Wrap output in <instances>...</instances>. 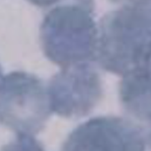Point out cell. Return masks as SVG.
Instances as JSON below:
<instances>
[{"label":"cell","instance_id":"obj_1","mask_svg":"<svg viewBox=\"0 0 151 151\" xmlns=\"http://www.w3.org/2000/svg\"><path fill=\"white\" fill-rule=\"evenodd\" d=\"M150 52L151 7L124 6L101 20L95 60L102 68L123 77Z\"/></svg>","mask_w":151,"mask_h":151},{"label":"cell","instance_id":"obj_2","mask_svg":"<svg viewBox=\"0 0 151 151\" xmlns=\"http://www.w3.org/2000/svg\"><path fill=\"white\" fill-rule=\"evenodd\" d=\"M42 50L61 68L95 60L98 29L88 6H63L52 10L41 29Z\"/></svg>","mask_w":151,"mask_h":151},{"label":"cell","instance_id":"obj_3","mask_svg":"<svg viewBox=\"0 0 151 151\" xmlns=\"http://www.w3.org/2000/svg\"><path fill=\"white\" fill-rule=\"evenodd\" d=\"M52 111L47 90L37 76L14 71L0 85V122L17 134L34 135L44 128Z\"/></svg>","mask_w":151,"mask_h":151},{"label":"cell","instance_id":"obj_4","mask_svg":"<svg viewBox=\"0 0 151 151\" xmlns=\"http://www.w3.org/2000/svg\"><path fill=\"white\" fill-rule=\"evenodd\" d=\"M52 112L67 118L89 114L102 95L101 81L91 62L62 68L46 87Z\"/></svg>","mask_w":151,"mask_h":151},{"label":"cell","instance_id":"obj_5","mask_svg":"<svg viewBox=\"0 0 151 151\" xmlns=\"http://www.w3.org/2000/svg\"><path fill=\"white\" fill-rule=\"evenodd\" d=\"M146 132L122 117L98 116L76 128L62 151H145Z\"/></svg>","mask_w":151,"mask_h":151},{"label":"cell","instance_id":"obj_6","mask_svg":"<svg viewBox=\"0 0 151 151\" xmlns=\"http://www.w3.org/2000/svg\"><path fill=\"white\" fill-rule=\"evenodd\" d=\"M119 93L123 106L131 115L151 124V53L123 76Z\"/></svg>","mask_w":151,"mask_h":151},{"label":"cell","instance_id":"obj_7","mask_svg":"<svg viewBox=\"0 0 151 151\" xmlns=\"http://www.w3.org/2000/svg\"><path fill=\"white\" fill-rule=\"evenodd\" d=\"M1 151H45V149L33 135L18 134L14 140L4 146Z\"/></svg>","mask_w":151,"mask_h":151},{"label":"cell","instance_id":"obj_8","mask_svg":"<svg viewBox=\"0 0 151 151\" xmlns=\"http://www.w3.org/2000/svg\"><path fill=\"white\" fill-rule=\"evenodd\" d=\"M113 1L126 3V6H149V7H151V0H113Z\"/></svg>","mask_w":151,"mask_h":151},{"label":"cell","instance_id":"obj_9","mask_svg":"<svg viewBox=\"0 0 151 151\" xmlns=\"http://www.w3.org/2000/svg\"><path fill=\"white\" fill-rule=\"evenodd\" d=\"M145 151H151V129L147 130L146 133V147Z\"/></svg>","mask_w":151,"mask_h":151},{"label":"cell","instance_id":"obj_10","mask_svg":"<svg viewBox=\"0 0 151 151\" xmlns=\"http://www.w3.org/2000/svg\"><path fill=\"white\" fill-rule=\"evenodd\" d=\"M4 78V75H3V70H2V68H1V65H0V85L2 83V80Z\"/></svg>","mask_w":151,"mask_h":151}]
</instances>
